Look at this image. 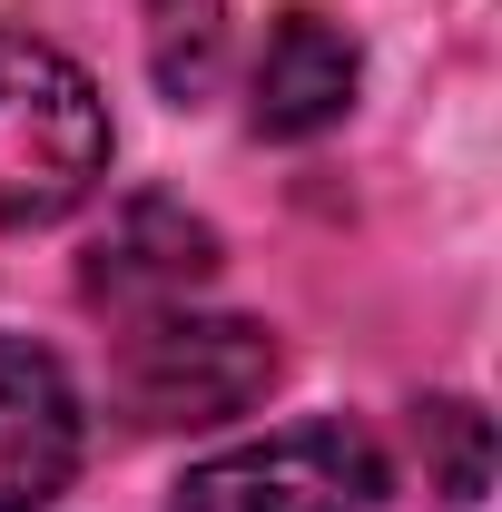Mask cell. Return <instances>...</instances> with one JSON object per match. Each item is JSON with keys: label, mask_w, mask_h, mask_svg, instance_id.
I'll list each match as a JSON object with an SVG mask.
<instances>
[{"label": "cell", "mask_w": 502, "mask_h": 512, "mask_svg": "<svg viewBox=\"0 0 502 512\" xmlns=\"http://www.w3.org/2000/svg\"><path fill=\"white\" fill-rule=\"evenodd\" d=\"M99 178H109L99 79L50 40L0 30V227H50Z\"/></svg>", "instance_id": "obj_1"}, {"label": "cell", "mask_w": 502, "mask_h": 512, "mask_svg": "<svg viewBox=\"0 0 502 512\" xmlns=\"http://www.w3.org/2000/svg\"><path fill=\"white\" fill-rule=\"evenodd\" d=\"M276 384V335L256 316H148L119 355V414L148 434H197V424H237L256 394Z\"/></svg>", "instance_id": "obj_2"}, {"label": "cell", "mask_w": 502, "mask_h": 512, "mask_svg": "<svg viewBox=\"0 0 502 512\" xmlns=\"http://www.w3.org/2000/svg\"><path fill=\"white\" fill-rule=\"evenodd\" d=\"M384 453L365 424H286L266 444L197 463L168 512H375Z\"/></svg>", "instance_id": "obj_3"}, {"label": "cell", "mask_w": 502, "mask_h": 512, "mask_svg": "<svg viewBox=\"0 0 502 512\" xmlns=\"http://www.w3.org/2000/svg\"><path fill=\"white\" fill-rule=\"evenodd\" d=\"M79 473V394L60 355L30 335H0V512H40Z\"/></svg>", "instance_id": "obj_4"}, {"label": "cell", "mask_w": 502, "mask_h": 512, "mask_svg": "<svg viewBox=\"0 0 502 512\" xmlns=\"http://www.w3.org/2000/svg\"><path fill=\"white\" fill-rule=\"evenodd\" d=\"M207 276H217V227L188 217L178 197H128L109 217V237L89 247V296L99 306H138V316L188 306Z\"/></svg>", "instance_id": "obj_5"}, {"label": "cell", "mask_w": 502, "mask_h": 512, "mask_svg": "<svg viewBox=\"0 0 502 512\" xmlns=\"http://www.w3.org/2000/svg\"><path fill=\"white\" fill-rule=\"evenodd\" d=\"M365 89V50L325 20V10H276L266 50H256V128L266 138H325Z\"/></svg>", "instance_id": "obj_6"}, {"label": "cell", "mask_w": 502, "mask_h": 512, "mask_svg": "<svg viewBox=\"0 0 502 512\" xmlns=\"http://www.w3.org/2000/svg\"><path fill=\"white\" fill-rule=\"evenodd\" d=\"M414 444L443 453V503H473V493H483L493 444H483V414H473V404H424V414H414Z\"/></svg>", "instance_id": "obj_7"}]
</instances>
